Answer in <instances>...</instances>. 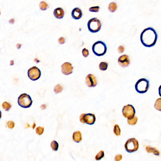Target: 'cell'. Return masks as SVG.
<instances>
[{
    "mask_svg": "<svg viewBox=\"0 0 161 161\" xmlns=\"http://www.w3.org/2000/svg\"><path fill=\"white\" fill-rule=\"evenodd\" d=\"M157 38V33L155 29L151 27L144 29L140 36L142 44L147 47H151L155 45Z\"/></svg>",
    "mask_w": 161,
    "mask_h": 161,
    "instance_id": "1",
    "label": "cell"
},
{
    "mask_svg": "<svg viewBox=\"0 0 161 161\" xmlns=\"http://www.w3.org/2000/svg\"><path fill=\"white\" fill-rule=\"evenodd\" d=\"M92 50L93 53L97 56H103L107 53V45L104 42L98 41L93 44Z\"/></svg>",
    "mask_w": 161,
    "mask_h": 161,
    "instance_id": "2",
    "label": "cell"
},
{
    "mask_svg": "<svg viewBox=\"0 0 161 161\" xmlns=\"http://www.w3.org/2000/svg\"><path fill=\"white\" fill-rule=\"evenodd\" d=\"M149 87V81L145 78L137 80L135 86V89L140 94L145 93L148 91Z\"/></svg>",
    "mask_w": 161,
    "mask_h": 161,
    "instance_id": "3",
    "label": "cell"
},
{
    "mask_svg": "<svg viewBox=\"0 0 161 161\" xmlns=\"http://www.w3.org/2000/svg\"><path fill=\"white\" fill-rule=\"evenodd\" d=\"M125 150L132 153L137 151L139 148V141L135 138H131L126 141L125 145Z\"/></svg>",
    "mask_w": 161,
    "mask_h": 161,
    "instance_id": "4",
    "label": "cell"
},
{
    "mask_svg": "<svg viewBox=\"0 0 161 161\" xmlns=\"http://www.w3.org/2000/svg\"><path fill=\"white\" fill-rule=\"evenodd\" d=\"M18 104L24 108H29L32 105L33 101L30 96L26 94H22L18 98Z\"/></svg>",
    "mask_w": 161,
    "mask_h": 161,
    "instance_id": "5",
    "label": "cell"
},
{
    "mask_svg": "<svg viewBox=\"0 0 161 161\" xmlns=\"http://www.w3.org/2000/svg\"><path fill=\"white\" fill-rule=\"evenodd\" d=\"M88 30L91 33L98 32L101 28V23L99 19L94 18L90 19L87 24Z\"/></svg>",
    "mask_w": 161,
    "mask_h": 161,
    "instance_id": "6",
    "label": "cell"
},
{
    "mask_svg": "<svg viewBox=\"0 0 161 161\" xmlns=\"http://www.w3.org/2000/svg\"><path fill=\"white\" fill-rule=\"evenodd\" d=\"M80 121L83 123L93 125L96 121V117L93 113H83L80 116Z\"/></svg>",
    "mask_w": 161,
    "mask_h": 161,
    "instance_id": "7",
    "label": "cell"
},
{
    "mask_svg": "<svg viewBox=\"0 0 161 161\" xmlns=\"http://www.w3.org/2000/svg\"><path fill=\"white\" fill-rule=\"evenodd\" d=\"M123 116L127 119H130L135 116L136 111L135 108L131 104H127L123 107L122 110Z\"/></svg>",
    "mask_w": 161,
    "mask_h": 161,
    "instance_id": "8",
    "label": "cell"
},
{
    "mask_svg": "<svg viewBox=\"0 0 161 161\" xmlns=\"http://www.w3.org/2000/svg\"><path fill=\"white\" fill-rule=\"evenodd\" d=\"M28 76L31 80L36 81L40 78L41 72L37 67L33 66L30 68L27 72Z\"/></svg>",
    "mask_w": 161,
    "mask_h": 161,
    "instance_id": "9",
    "label": "cell"
},
{
    "mask_svg": "<svg viewBox=\"0 0 161 161\" xmlns=\"http://www.w3.org/2000/svg\"><path fill=\"white\" fill-rule=\"evenodd\" d=\"M85 83L88 87H95L97 85V80L93 75L88 74L85 79Z\"/></svg>",
    "mask_w": 161,
    "mask_h": 161,
    "instance_id": "10",
    "label": "cell"
},
{
    "mask_svg": "<svg viewBox=\"0 0 161 161\" xmlns=\"http://www.w3.org/2000/svg\"><path fill=\"white\" fill-rule=\"evenodd\" d=\"M61 67L62 72L64 75H68L72 73L73 67L69 62H65L62 65Z\"/></svg>",
    "mask_w": 161,
    "mask_h": 161,
    "instance_id": "11",
    "label": "cell"
},
{
    "mask_svg": "<svg viewBox=\"0 0 161 161\" xmlns=\"http://www.w3.org/2000/svg\"><path fill=\"white\" fill-rule=\"evenodd\" d=\"M118 62L120 66L123 68L128 67L130 64L129 57L127 55L124 54L122 55L118 59Z\"/></svg>",
    "mask_w": 161,
    "mask_h": 161,
    "instance_id": "12",
    "label": "cell"
},
{
    "mask_svg": "<svg viewBox=\"0 0 161 161\" xmlns=\"http://www.w3.org/2000/svg\"><path fill=\"white\" fill-rule=\"evenodd\" d=\"M71 15L73 19L77 20V19H80L82 18V16H83V12L79 8H75L72 11Z\"/></svg>",
    "mask_w": 161,
    "mask_h": 161,
    "instance_id": "13",
    "label": "cell"
},
{
    "mask_svg": "<svg viewBox=\"0 0 161 161\" xmlns=\"http://www.w3.org/2000/svg\"><path fill=\"white\" fill-rule=\"evenodd\" d=\"M65 14L64 10L61 8H57L53 11V15L55 18L58 19H61L63 18Z\"/></svg>",
    "mask_w": 161,
    "mask_h": 161,
    "instance_id": "14",
    "label": "cell"
},
{
    "mask_svg": "<svg viewBox=\"0 0 161 161\" xmlns=\"http://www.w3.org/2000/svg\"><path fill=\"white\" fill-rule=\"evenodd\" d=\"M146 151L148 153H153L154 155L156 156L160 155V152L157 148L151 146H147L146 147Z\"/></svg>",
    "mask_w": 161,
    "mask_h": 161,
    "instance_id": "15",
    "label": "cell"
},
{
    "mask_svg": "<svg viewBox=\"0 0 161 161\" xmlns=\"http://www.w3.org/2000/svg\"><path fill=\"white\" fill-rule=\"evenodd\" d=\"M73 140L76 143H79L82 140V133L80 131H77L73 133Z\"/></svg>",
    "mask_w": 161,
    "mask_h": 161,
    "instance_id": "16",
    "label": "cell"
},
{
    "mask_svg": "<svg viewBox=\"0 0 161 161\" xmlns=\"http://www.w3.org/2000/svg\"><path fill=\"white\" fill-rule=\"evenodd\" d=\"M137 121H138V118L137 116H134L132 118L128 119L127 122L128 124L130 125H135L137 123Z\"/></svg>",
    "mask_w": 161,
    "mask_h": 161,
    "instance_id": "17",
    "label": "cell"
},
{
    "mask_svg": "<svg viewBox=\"0 0 161 161\" xmlns=\"http://www.w3.org/2000/svg\"><path fill=\"white\" fill-rule=\"evenodd\" d=\"M117 6L116 3H110L108 5V9L110 12H114L117 10Z\"/></svg>",
    "mask_w": 161,
    "mask_h": 161,
    "instance_id": "18",
    "label": "cell"
},
{
    "mask_svg": "<svg viewBox=\"0 0 161 161\" xmlns=\"http://www.w3.org/2000/svg\"><path fill=\"white\" fill-rule=\"evenodd\" d=\"M154 107L156 110L161 112V98H158L155 101Z\"/></svg>",
    "mask_w": 161,
    "mask_h": 161,
    "instance_id": "19",
    "label": "cell"
},
{
    "mask_svg": "<svg viewBox=\"0 0 161 161\" xmlns=\"http://www.w3.org/2000/svg\"><path fill=\"white\" fill-rule=\"evenodd\" d=\"M39 7L42 11H46L49 8V5L45 1H41L39 4Z\"/></svg>",
    "mask_w": 161,
    "mask_h": 161,
    "instance_id": "20",
    "label": "cell"
},
{
    "mask_svg": "<svg viewBox=\"0 0 161 161\" xmlns=\"http://www.w3.org/2000/svg\"><path fill=\"white\" fill-rule=\"evenodd\" d=\"M114 133L116 136H119L121 135V129L118 124H115L114 126Z\"/></svg>",
    "mask_w": 161,
    "mask_h": 161,
    "instance_id": "21",
    "label": "cell"
},
{
    "mask_svg": "<svg viewBox=\"0 0 161 161\" xmlns=\"http://www.w3.org/2000/svg\"><path fill=\"white\" fill-rule=\"evenodd\" d=\"M2 107L5 111L8 112L11 108V105L7 102H4L2 104Z\"/></svg>",
    "mask_w": 161,
    "mask_h": 161,
    "instance_id": "22",
    "label": "cell"
},
{
    "mask_svg": "<svg viewBox=\"0 0 161 161\" xmlns=\"http://www.w3.org/2000/svg\"><path fill=\"white\" fill-rule=\"evenodd\" d=\"M108 68V64L106 62H101L99 65V68L101 71H105L107 70Z\"/></svg>",
    "mask_w": 161,
    "mask_h": 161,
    "instance_id": "23",
    "label": "cell"
},
{
    "mask_svg": "<svg viewBox=\"0 0 161 161\" xmlns=\"http://www.w3.org/2000/svg\"><path fill=\"white\" fill-rule=\"evenodd\" d=\"M51 147L53 150L56 151L58 150V144L57 141H55V140L52 141L51 144Z\"/></svg>",
    "mask_w": 161,
    "mask_h": 161,
    "instance_id": "24",
    "label": "cell"
},
{
    "mask_svg": "<svg viewBox=\"0 0 161 161\" xmlns=\"http://www.w3.org/2000/svg\"><path fill=\"white\" fill-rule=\"evenodd\" d=\"M63 90V87L61 85H57L54 88V91L56 94L61 93Z\"/></svg>",
    "mask_w": 161,
    "mask_h": 161,
    "instance_id": "25",
    "label": "cell"
},
{
    "mask_svg": "<svg viewBox=\"0 0 161 161\" xmlns=\"http://www.w3.org/2000/svg\"><path fill=\"white\" fill-rule=\"evenodd\" d=\"M104 152L102 150L100 151L98 153L97 155L95 156V159H96V160H97V161L101 160L102 158L104 157Z\"/></svg>",
    "mask_w": 161,
    "mask_h": 161,
    "instance_id": "26",
    "label": "cell"
},
{
    "mask_svg": "<svg viewBox=\"0 0 161 161\" xmlns=\"http://www.w3.org/2000/svg\"><path fill=\"white\" fill-rule=\"evenodd\" d=\"M44 129L43 127H37L36 130V133L38 135H41L43 134V133L44 132Z\"/></svg>",
    "mask_w": 161,
    "mask_h": 161,
    "instance_id": "27",
    "label": "cell"
},
{
    "mask_svg": "<svg viewBox=\"0 0 161 161\" xmlns=\"http://www.w3.org/2000/svg\"><path fill=\"white\" fill-rule=\"evenodd\" d=\"M100 10V7L99 6H94V7H91L89 9V11L90 12H98Z\"/></svg>",
    "mask_w": 161,
    "mask_h": 161,
    "instance_id": "28",
    "label": "cell"
},
{
    "mask_svg": "<svg viewBox=\"0 0 161 161\" xmlns=\"http://www.w3.org/2000/svg\"><path fill=\"white\" fill-rule=\"evenodd\" d=\"M14 122L12 121H9L7 122V126L9 129H13L15 127Z\"/></svg>",
    "mask_w": 161,
    "mask_h": 161,
    "instance_id": "29",
    "label": "cell"
},
{
    "mask_svg": "<svg viewBox=\"0 0 161 161\" xmlns=\"http://www.w3.org/2000/svg\"><path fill=\"white\" fill-rule=\"evenodd\" d=\"M82 54L83 55V57L85 58H86L88 57V55H89V52L88 50L86 49V48H84L82 51Z\"/></svg>",
    "mask_w": 161,
    "mask_h": 161,
    "instance_id": "30",
    "label": "cell"
},
{
    "mask_svg": "<svg viewBox=\"0 0 161 161\" xmlns=\"http://www.w3.org/2000/svg\"><path fill=\"white\" fill-rule=\"evenodd\" d=\"M123 156L122 155H117L116 156H115V161H119L122 159Z\"/></svg>",
    "mask_w": 161,
    "mask_h": 161,
    "instance_id": "31",
    "label": "cell"
},
{
    "mask_svg": "<svg viewBox=\"0 0 161 161\" xmlns=\"http://www.w3.org/2000/svg\"><path fill=\"white\" fill-rule=\"evenodd\" d=\"M58 42L59 44H64L65 43V39L63 37H61L58 39Z\"/></svg>",
    "mask_w": 161,
    "mask_h": 161,
    "instance_id": "32",
    "label": "cell"
},
{
    "mask_svg": "<svg viewBox=\"0 0 161 161\" xmlns=\"http://www.w3.org/2000/svg\"><path fill=\"white\" fill-rule=\"evenodd\" d=\"M118 53H123L125 51V48L123 46H122V45H120L119 47L118 48Z\"/></svg>",
    "mask_w": 161,
    "mask_h": 161,
    "instance_id": "33",
    "label": "cell"
},
{
    "mask_svg": "<svg viewBox=\"0 0 161 161\" xmlns=\"http://www.w3.org/2000/svg\"><path fill=\"white\" fill-rule=\"evenodd\" d=\"M158 91L159 94V96H160V97H161V85L159 87Z\"/></svg>",
    "mask_w": 161,
    "mask_h": 161,
    "instance_id": "34",
    "label": "cell"
},
{
    "mask_svg": "<svg viewBox=\"0 0 161 161\" xmlns=\"http://www.w3.org/2000/svg\"><path fill=\"white\" fill-rule=\"evenodd\" d=\"M1 110H0V119H1Z\"/></svg>",
    "mask_w": 161,
    "mask_h": 161,
    "instance_id": "35",
    "label": "cell"
},
{
    "mask_svg": "<svg viewBox=\"0 0 161 161\" xmlns=\"http://www.w3.org/2000/svg\"><path fill=\"white\" fill-rule=\"evenodd\" d=\"M0 15H1V12H0Z\"/></svg>",
    "mask_w": 161,
    "mask_h": 161,
    "instance_id": "36",
    "label": "cell"
}]
</instances>
